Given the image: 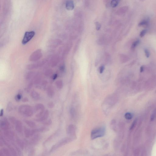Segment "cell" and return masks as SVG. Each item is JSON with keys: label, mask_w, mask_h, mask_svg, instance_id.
<instances>
[{"label": "cell", "mask_w": 156, "mask_h": 156, "mask_svg": "<svg viewBox=\"0 0 156 156\" xmlns=\"http://www.w3.org/2000/svg\"><path fill=\"white\" fill-rule=\"evenodd\" d=\"M47 94L50 98H53L55 95V92L52 86H49L47 87Z\"/></svg>", "instance_id": "cell-18"}, {"label": "cell", "mask_w": 156, "mask_h": 156, "mask_svg": "<svg viewBox=\"0 0 156 156\" xmlns=\"http://www.w3.org/2000/svg\"><path fill=\"white\" fill-rule=\"evenodd\" d=\"M62 43V41L61 40L55 39V40H51L50 42V47L53 48H55L57 46L61 44Z\"/></svg>", "instance_id": "cell-17"}, {"label": "cell", "mask_w": 156, "mask_h": 156, "mask_svg": "<svg viewBox=\"0 0 156 156\" xmlns=\"http://www.w3.org/2000/svg\"><path fill=\"white\" fill-rule=\"evenodd\" d=\"M30 95L31 97L34 100L38 101L40 99V94L35 91H32L31 92Z\"/></svg>", "instance_id": "cell-20"}, {"label": "cell", "mask_w": 156, "mask_h": 156, "mask_svg": "<svg viewBox=\"0 0 156 156\" xmlns=\"http://www.w3.org/2000/svg\"><path fill=\"white\" fill-rule=\"evenodd\" d=\"M95 26L96 29L97 31H99L101 27V24L98 22H95Z\"/></svg>", "instance_id": "cell-38"}, {"label": "cell", "mask_w": 156, "mask_h": 156, "mask_svg": "<svg viewBox=\"0 0 156 156\" xmlns=\"http://www.w3.org/2000/svg\"><path fill=\"white\" fill-rule=\"evenodd\" d=\"M106 133V129L104 127L98 128L92 130L91 133V137L92 139L103 137Z\"/></svg>", "instance_id": "cell-3"}, {"label": "cell", "mask_w": 156, "mask_h": 156, "mask_svg": "<svg viewBox=\"0 0 156 156\" xmlns=\"http://www.w3.org/2000/svg\"><path fill=\"white\" fill-rule=\"evenodd\" d=\"M147 32V30H144L140 32V35L141 37H143L145 35V34H146Z\"/></svg>", "instance_id": "cell-42"}, {"label": "cell", "mask_w": 156, "mask_h": 156, "mask_svg": "<svg viewBox=\"0 0 156 156\" xmlns=\"http://www.w3.org/2000/svg\"><path fill=\"white\" fill-rule=\"evenodd\" d=\"M65 68V67L64 65L63 64L61 65V66L60 67V70H61V71H64Z\"/></svg>", "instance_id": "cell-45"}, {"label": "cell", "mask_w": 156, "mask_h": 156, "mask_svg": "<svg viewBox=\"0 0 156 156\" xmlns=\"http://www.w3.org/2000/svg\"><path fill=\"white\" fill-rule=\"evenodd\" d=\"M66 8L68 10H73L75 8L74 3L72 0H69L66 2Z\"/></svg>", "instance_id": "cell-16"}, {"label": "cell", "mask_w": 156, "mask_h": 156, "mask_svg": "<svg viewBox=\"0 0 156 156\" xmlns=\"http://www.w3.org/2000/svg\"><path fill=\"white\" fill-rule=\"evenodd\" d=\"M13 109V104L11 102H9L8 103L7 107V111L9 112L11 111Z\"/></svg>", "instance_id": "cell-31"}, {"label": "cell", "mask_w": 156, "mask_h": 156, "mask_svg": "<svg viewBox=\"0 0 156 156\" xmlns=\"http://www.w3.org/2000/svg\"><path fill=\"white\" fill-rule=\"evenodd\" d=\"M57 77V74H55L53 76V79L55 80Z\"/></svg>", "instance_id": "cell-49"}, {"label": "cell", "mask_w": 156, "mask_h": 156, "mask_svg": "<svg viewBox=\"0 0 156 156\" xmlns=\"http://www.w3.org/2000/svg\"><path fill=\"white\" fill-rule=\"evenodd\" d=\"M22 97V95L20 93H19L16 96L15 99L16 101H19L21 99Z\"/></svg>", "instance_id": "cell-39"}, {"label": "cell", "mask_w": 156, "mask_h": 156, "mask_svg": "<svg viewBox=\"0 0 156 156\" xmlns=\"http://www.w3.org/2000/svg\"><path fill=\"white\" fill-rule=\"evenodd\" d=\"M24 121L25 123L31 128H34L36 126V123L33 121L29 120H25Z\"/></svg>", "instance_id": "cell-25"}, {"label": "cell", "mask_w": 156, "mask_h": 156, "mask_svg": "<svg viewBox=\"0 0 156 156\" xmlns=\"http://www.w3.org/2000/svg\"><path fill=\"white\" fill-rule=\"evenodd\" d=\"M125 117L127 120H130L132 118V115L131 114L129 113H126L124 115Z\"/></svg>", "instance_id": "cell-36"}, {"label": "cell", "mask_w": 156, "mask_h": 156, "mask_svg": "<svg viewBox=\"0 0 156 156\" xmlns=\"http://www.w3.org/2000/svg\"><path fill=\"white\" fill-rule=\"evenodd\" d=\"M139 40H137L133 43L132 44V45L131 47V49H135V48H136V47L138 46L139 44Z\"/></svg>", "instance_id": "cell-33"}, {"label": "cell", "mask_w": 156, "mask_h": 156, "mask_svg": "<svg viewBox=\"0 0 156 156\" xmlns=\"http://www.w3.org/2000/svg\"><path fill=\"white\" fill-rule=\"evenodd\" d=\"M144 66H142L140 68V72H142L144 71Z\"/></svg>", "instance_id": "cell-51"}, {"label": "cell", "mask_w": 156, "mask_h": 156, "mask_svg": "<svg viewBox=\"0 0 156 156\" xmlns=\"http://www.w3.org/2000/svg\"><path fill=\"white\" fill-rule=\"evenodd\" d=\"M47 106L49 109H52L54 108L55 106V104L52 102H48V104H47Z\"/></svg>", "instance_id": "cell-40"}, {"label": "cell", "mask_w": 156, "mask_h": 156, "mask_svg": "<svg viewBox=\"0 0 156 156\" xmlns=\"http://www.w3.org/2000/svg\"><path fill=\"white\" fill-rule=\"evenodd\" d=\"M0 127L3 131L8 130L9 129V124L6 118L3 117L0 120Z\"/></svg>", "instance_id": "cell-6"}, {"label": "cell", "mask_w": 156, "mask_h": 156, "mask_svg": "<svg viewBox=\"0 0 156 156\" xmlns=\"http://www.w3.org/2000/svg\"><path fill=\"white\" fill-rule=\"evenodd\" d=\"M35 74L34 72L30 71L27 73L25 75V79L27 81H29L32 78H34Z\"/></svg>", "instance_id": "cell-23"}, {"label": "cell", "mask_w": 156, "mask_h": 156, "mask_svg": "<svg viewBox=\"0 0 156 156\" xmlns=\"http://www.w3.org/2000/svg\"><path fill=\"white\" fill-rule=\"evenodd\" d=\"M136 120H135L134 121V122H133V123H132V125L131 126V127H130V130H132V129H133L134 127H135V125H136Z\"/></svg>", "instance_id": "cell-44"}, {"label": "cell", "mask_w": 156, "mask_h": 156, "mask_svg": "<svg viewBox=\"0 0 156 156\" xmlns=\"http://www.w3.org/2000/svg\"><path fill=\"white\" fill-rule=\"evenodd\" d=\"M76 127L73 125H70L67 129V133L70 137H75V135Z\"/></svg>", "instance_id": "cell-8"}, {"label": "cell", "mask_w": 156, "mask_h": 156, "mask_svg": "<svg viewBox=\"0 0 156 156\" xmlns=\"http://www.w3.org/2000/svg\"><path fill=\"white\" fill-rule=\"evenodd\" d=\"M4 134L8 139L11 141L13 140L14 134L12 131L9 130H5L4 131Z\"/></svg>", "instance_id": "cell-14"}, {"label": "cell", "mask_w": 156, "mask_h": 156, "mask_svg": "<svg viewBox=\"0 0 156 156\" xmlns=\"http://www.w3.org/2000/svg\"><path fill=\"white\" fill-rule=\"evenodd\" d=\"M75 139V137H66L62 139L56 144L53 145L50 150V152L52 153L54 152L59 148L71 142Z\"/></svg>", "instance_id": "cell-2"}, {"label": "cell", "mask_w": 156, "mask_h": 156, "mask_svg": "<svg viewBox=\"0 0 156 156\" xmlns=\"http://www.w3.org/2000/svg\"><path fill=\"white\" fill-rule=\"evenodd\" d=\"M105 69L104 66L103 65L101 66L99 68V73L102 74L103 72Z\"/></svg>", "instance_id": "cell-41"}, {"label": "cell", "mask_w": 156, "mask_h": 156, "mask_svg": "<svg viewBox=\"0 0 156 156\" xmlns=\"http://www.w3.org/2000/svg\"><path fill=\"white\" fill-rule=\"evenodd\" d=\"M45 106L41 103L37 104L35 105V107H34V109H35V111L38 112V113H40V112L45 110Z\"/></svg>", "instance_id": "cell-19"}, {"label": "cell", "mask_w": 156, "mask_h": 156, "mask_svg": "<svg viewBox=\"0 0 156 156\" xmlns=\"http://www.w3.org/2000/svg\"><path fill=\"white\" fill-rule=\"evenodd\" d=\"M9 120H10V122H11L12 124H15L16 121H17V120H16L15 118L13 116L10 117H9Z\"/></svg>", "instance_id": "cell-37"}, {"label": "cell", "mask_w": 156, "mask_h": 156, "mask_svg": "<svg viewBox=\"0 0 156 156\" xmlns=\"http://www.w3.org/2000/svg\"><path fill=\"white\" fill-rule=\"evenodd\" d=\"M0 138L1 140L3 142V143L9 148V150H10V152H11L13 155V156H17V152L15 150V149L14 148L7 142L6 141L3 137L1 136Z\"/></svg>", "instance_id": "cell-9"}, {"label": "cell", "mask_w": 156, "mask_h": 156, "mask_svg": "<svg viewBox=\"0 0 156 156\" xmlns=\"http://www.w3.org/2000/svg\"><path fill=\"white\" fill-rule=\"evenodd\" d=\"M53 72V70L52 69L50 68L47 69L44 71V74L45 76L48 77L52 75Z\"/></svg>", "instance_id": "cell-27"}, {"label": "cell", "mask_w": 156, "mask_h": 156, "mask_svg": "<svg viewBox=\"0 0 156 156\" xmlns=\"http://www.w3.org/2000/svg\"><path fill=\"white\" fill-rule=\"evenodd\" d=\"M3 114H4V110L3 109H2L1 110L0 112V116L1 117L3 116Z\"/></svg>", "instance_id": "cell-48"}, {"label": "cell", "mask_w": 156, "mask_h": 156, "mask_svg": "<svg viewBox=\"0 0 156 156\" xmlns=\"http://www.w3.org/2000/svg\"><path fill=\"white\" fill-rule=\"evenodd\" d=\"M1 150L3 152L4 156H11L10 151L7 149L4 148L2 149Z\"/></svg>", "instance_id": "cell-29"}, {"label": "cell", "mask_w": 156, "mask_h": 156, "mask_svg": "<svg viewBox=\"0 0 156 156\" xmlns=\"http://www.w3.org/2000/svg\"><path fill=\"white\" fill-rule=\"evenodd\" d=\"M119 0H112L110 3L111 6L113 8L116 7L119 4Z\"/></svg>", "instance_id": "cell-30"}, {"label": "cell", "mask_w": 156, "mask_h": 156, "mask_svg": "<svg viewBox=\"0 0 156 156\" xmlns=\"http://www.w3.org/2000/svg\"><path fill=\"white\" fill-rule=\"evenodd\" d=\"M16 142H17V144H18V146L22 149H24L25 148V145H26L25 143L22 141L21 140L18 138L17 139Z\"/></svg>", "instance_id": "cell-24"}, {"label": "cell", "mask_w": 156, "mask_h": 156, "mask_svg": "<svg viewBox=\"0 0 156 156\" xmlns=\"http://www.w3.org/2000/svg\"><path fill=\"white\" fill-rule=\"evenodd\" d=\"M52 123V120L49 119L44 121L43 124L44 125L48 126L51 125Z\"/></svg>", "instance_id": "cell-35"}, {"label": "cell", "mask_w": 156, "mask_h": 156, "mask_svg": "<svg viewBox=\"0 0 156 156\" xmlns=\"http://www.w3.org/2000/svg\"><path fill=\"white\" fill-rule=\"evenodd\" d=\"M80 41V40H79V41H78V43H77L75 47V50L76 51L77 50V49H78V47H79Z\"/></svg>", "instance_id": "cell-46"}, {"label": "cell", "mask_w": 156, "mask_h": 156, "mask_svg": "<svg viewBox=\"0 0 156 156\" xmlns=\"http://www.w3.org/2000/svg\"><path fill=\"white\" fill-rule=\"evenodd\" d=\"M144 52H145V55L147 57L149 58V57L150 55V53L148 49H145V50H144Z\"/></svg>", "instance_id": "cell-43"}, {"label": "cell", "mask_w": 156, "mask_h": 156, "mask_svg": "<svg viewBox=\"0 0 156 156\" xmlns=\"http://www.w3.org/2000/svg\"><path fill=\"white\" fill-rule=\"evenodd\" d=\"M15 125L16 131L19 133H21L23 130V125L21 121L17 120Z\"/></svg>", "instance_id": "cell-15"}, {"label": "cell", "mask_w": 156, "mask_h": 156, "mask_svg": "<svg viewBox=\"0 0 156 156\" xmlns=\"http://www.w3.org/2000/svg\"><path fill=\"white\" fill-rule=\"evenodd\" d=\"M18 112L23 116L30 117L33 115L34 113V110L30 105H22L19 107Z\"/></svg>", "instance_id": "cell-1"}, {"label": "cell", "mask_w": 156, "mask_h": 156, "mask_svg": "<svg viewBox=\"0 0 156 156\" xmlns=\"http://www.w3.org/2000/svg\"><path fill=\"white\" fill-rule=\"evenodd\" d=\"M60 57L58 55H54L52 57L50 61V64L51 66L54 67L56 66L59 62Z\"/></svg>", "instance_id": "cell-11"}, {"label": "cell", "mask_w": 156, "mask_h": 156, "mask_svg": "<svg viewBox=\"0 0 156 156\" xmlns=\"http://www.w3.org/2000/svg\"><path fill=\"white\" fill-rule=\"evenodd\" d=\"M41 136L39 134L34 135L30 140V143L32 145H35L38 144L40 140L41 139Z\"/></svg>", "instance_id": "cell-10"}, {"label": "cell", "mask_w": 156, "mask_h": 156, "mask_svg": "<svg viewBox=\"0 0 156 156\" xmlns=\"http://www.w3.org/2000/svg\"><path fill=\"white\" fill-rule=\"evenodd\" d=\"M42 56L41 49L37 50L32 53L30 57L29 60L32 62H35L40 60Z\"/></svg>", "instance_id": "cell-4"}, {"label": "cell", "mask_w": 156, "mask_h": 156, "mask_svg": "<svg viewBox=\"0 0 156 156\" xmlns=\"http://www.w3.org/2000/svg\"><path fill=\"white\" fill-rule=\"evenodd\" d=\"M46 62L45 60H43V61H39L36 63L29 65L27 66V68L30 70L37 68L42 66L46 63Z\"/></svg>", "instance_id": "cell-7"}, {"label": "cell", "mask_w": 156, "mask_h": 156, "mask_svg": "<svg viewBox=\"0 0 156 156\" xmlns=\"http://www.w3.org/2000/svg\"><path fill=\"white\" fill-rule=\"evenodd\" d=\"M149 23V21L148 20H144L138 24V26H145L148 25Z\"/></svg>", "instance_id": "cell-32"}, {"label": "cell", "mask_w": 156, "mask_h": 156, "mask_svg": "<svg viewBox=\"0 0 156 156\" xmlns=\"http://www.w3.org/2000/svg\"><path fill=\"white\" fill-rule=\"evenodd\" d=\"M84 2H85V5H86L87 6L88 5L89 0H84Z\"/></svg>", "instance_id": "cell-50"}, {"label": "cell", "mask_w": 156, "mask_h": 156, "mask_svg": "<svg viewBox=\"0 0 156 156\" xmlns=\"http://www.w3.org/2000/svg\"><path fill=\"white\" fill-rule=\"evenodd\" d=\"M49 112L48 110H46L43 114L42 116L39 118H37L35 120V121L38 122H43L44 121H46L48 118L49 116Z\"/></svg>", "instance_id": "cell-12"}, {"label": "cell", "mask_w": 156, "mask_h": 156, "mask_svg": "<svg viewBox=\"0 0 156 156\" xmlns=\"http://www.w3.org/2000/svg\"><path fill=\"white\" fill-rule=\"evenodd\" d=\"M58 131H58L57 130V131L55 132L51 136H50L49 137H48V138H47V139L46 140V141H45V142H44L43 144V145H45L46 143L50 141L51 140L54 138V137L56 136V135H57V133Z\"/></svg>", "instance_id": "cell-26"}, {"label": "cell", "mask_w": 156, "mask_h": 156, "mask_svg": "<svg viewBox=\"0 0 156 156\" xmlns=\"http://www.w3.org/2000/svg\"><path fill=\"white\" fill-rule=\"evenodd\" d=\"M128 7L125 6L120 8L117 11V14L119 15H122L126 12L128 10Z\"/></svg>", "instance_id": "cell-22"}, {"label": "cell", "mask_w": 156, "mask_h": 156, "mask_svg": "<svg viewBox=\"0 0 156 156\" xmlns=\"http://www.w3.org/2000/svg\"><path fill=\"white\" fill-rule=\"evenodd\" d=\"M28 101V99L27 97H25L22 99V101L23 102H27Z\"/></svg>", "instance_id": "cell-47"}, {"label": "cell", "mask_w": 156, "mask_h": 156, "mask_svg": "<svg viewBox=\"0 0 156 156\" xmlns=\"http://www.w3.org/2000/svg\"><path fill=\"white\" fill-rule=\"evenodd\" d=\"M24 133L25 137L27 138L32 137L34 135L32 133V130H30L27 128H25L24 129Z\"/></svg>", "instance_id": "cell-21"}, {"label": "cell", "mask_w": 156, "mask_h": 156, "mask_svg": "<svg viewBox=\"0 0 156 156\" xmlns=\"http://www.w3.org/2000/svg\"><path fill=\"white\" fill-rule=\"evenodd\" d=\"M55 85L58 88L61 89L63 87V81L61 80H57L55 83Z\"/></svg>", "instance_id": "cell-28"}, {"label": "cell", "mask_w": 156, "mask_h": 156, "mask_svg": "<svg viewBox=\"0 0 156 156\" xmlns=\"http://www.w3.org/2000/svg\"><path fill=\"white\" fill-rule=\"evenodd\" d=\"M33 84H34V83H33V81L30 82V83L28 84V85H27V87L26 88V90L27 91V92H29L31 88H32Z\"/></svg>", "instance_id": "cell-34"}, {"label": "cell", "mask_w": 156, "mask_h": 156, "mask_svg": "<svg viewBox=\"0 0 156 156\" xmlns=\"http://www.w3.org/2000/svg\"><path fill=\"white\" fill-rule=\"evenodd\" d=\"M35 32L34 31H30L25 32L22 43L23 45L26 44L32 40L35 35Z\"/></svg>", "instance_id": "cell-5"}, {"label": "cell", "mask_w": 156, "mask_h": 156, "mask_svg": "<svg viewBox=\"0 0 156 156\" xmlns=\"http://www.w3.org/2000/svg\"><path fill=\"white\" fill-rule=\"evenodd\" d=\"M49 130V128L46 127H41V128L33 129L32 130V133L33 135L38 133L45 132Z\"/></svg>", "instance_id": "cell-13"}]
</instances>
